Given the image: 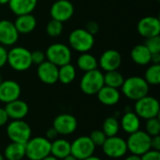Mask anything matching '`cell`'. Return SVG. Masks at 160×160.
<instances>
[{
	"label": "cell",
	"instance_id": "6da1fadb",
	"mask_svg": "<svg viewBox=\"0 0 160 160\" xmlns=\"http://www.w3.org/2000/svg\"><path fill=\"white\" fill-rule=\"evenodd\" d=\"M121 89L127 98L137 101L138 99L148 95L149 84L142 77L132 76L125 79Z\"/></svg>",
	"mask_w": 160,
	"mask_h": 160
},
{
	"label": "cell",
	"instance_id": "7a4b0ae2",
	"mask_svg": "<svg viewBox=\"0 0 160 160\" xmlns=\"http://www.w3.org/2000/svg\"><path fill=\"white\" fill-rule=\"evenodd\" d=\"M7 64H8L9 67L15 71H25L33 65L31 60V52L24 47H12L9 51H8Z\"/></svg>",
	"mask_w": 160,
	"mask_h": 160
},
{
	"label": "cell",
	"instance_id": "3957f363",
	"mask_svg": "<svg viewBox=\"0 0 160 160\" xmlns=\"http://www.w3.org/2000/svg\"><path fill=\"white\" fill-rule=\"evenodd\" d=\"M51 142L45 137H31L24 144L25 157L29 160H42L51 155Z\"/></svg>",
	"mask_w": 160,
	"mask_h": 160
},
{
	"label": "cell",
	"instance_id": "277c9868",
	"mask_svg": "<svg viewBox=\"0 0 160 160\" xmlns=\"http://www.w3.org/2000/svg\"><path fill=\"white\" fill-rule=\"evenodd\" d=\"M68 43L69 48L78 52H88L94 47L95 38L85 28H77L69 34Z\"/></svg>",
	"mask_w": 160,
	"mask_h": 160
},
{
	"label": "cell",
	"instance_id": "5b68a950",
	"mask_svg": "<svg viewBox=\"0 0 160 160\" xmlns=\"http://www.w3.org/2000/svg\"><path fill=\"white\" fill-rule=\"evenodd\" d=\"M104 86L103 73L98 69L84 72L81 81L80 88L82 92L87 96L97 95V93Z\"/></svg>",
	"mask_w": 160,
	"mask_h": 160
},
{
	"label": "cell",
	"instance_id": "8992f818",
	"mask_svg": "<svg viewBox=\"0 0 160 160\" xmlns=\"http://www.w3.org/2000/svg\"><path fill=\"white\" fill-rule=\"evenodd\" d=\"M7 136L12 142L25 144L32 135L30 126L23 120H12L7 126Z\"/></svg>",
	"mask_w": 160,
	"mask_h": 160
},
{
	"label": "cell",
	"instance_id": "52a82bcc",
	"mask_svg": "<svg viewBox=\"0 0 160 160\" xmlns=\"http://www.w3.org/2000/svg\"><path fill=\"white\" fill-rule=\"evenodd\" d=\"M160 106L158 100L150 96H145L135 102L134 112L142 119L147 120L150 118L158 117Z\"/></svg>",
	"mask_w": 160,
	"mask_h": 160
},
{
	"label": "cell",
	"instance_id": "ba28073f",
	"mask_svg": "<svg viewBox=\"0 0 160 160\" xmlns=\"http://www.w3.org/2000/svg\"><path fill=\"white\" fill-rule=\"evenodd\" d=\"M126 142L128 151H129L130 154L141 157L151 150V136H149L145 131L138 130L129 134Z\"/></svg>",
	"mask_w": 160,
	"mask_h": 160
},
{
	"label": "cell",
	"instance_id": "9c48e42d",
	"mask_svg": "<svg viewBox=\"0 0 160 160\" xmlns=\"http://www.w3.org/2000/svg\"><path fill=\"white\" fill-rule=\"evenodd\" d=\"M46 59L58 68L70 63L72 52L69 46L63 43H52L45 52Z\"/></svg>",
	"mask_w": 160,
	"mask_h": 160
},
{
	"label": "cell",
	"instance_id": "30bf717a",
	"mask_svg": "<svg viewBox=\"0 0 160 160\" xmlns=\"http://www.w3.org/2000/svg\"><path fill=\"white\" fill-rule=\"evenodd\" d=\"M101 147L105 156L113 159L121 158L128 152L127 142L118 136L108 137Z\"/></svg>",
	"mask_w": 160,
	"mask_h": 160
},
{
	"label": "cell",
	"instance_id": "8fae6325",
	"mask_svg": "<svg viewBox=\"0 0 160 160\" xmlns=\"http://www.w3.org/2000/svg\"><path fill=\"white\" fill-rule=\"evenodd\" d=\"M95 144L89 136H81L70 143V155L78 160H83L94 155Z\"/></svg>",
	"mask_w": 160,
	"mask_h": 160
},
{
	"label": "cell",
	"instance_id": "7c38bea8",
	"mask_svg": "<svg viewBox=\"0 0 160 160\" xmlns=\"http://www.w3.org/2000/svg\"><path fill=\"white\" fill-rule=\"evenodd\" d=\"M52 128L57 131L58 135L68 136L76 131L78 128V121L69 113H61L54 118Z\"/></svg>",
	"mask_w": 160,
	"mask_h": 160
},
{
	"label": "cell",
	"instance_id": "4fadbf2b",
	"mask_svg": "<svg viewBox=\"0 0 160 160\" xmlns=\"http://www.w3.org/2000/svg\"><path fill=\"white\" fill-rule=\"evenodd\" d=\"M52 19L61 22L68 21L74 14V6L69 0H55L50 9Z\"/></svg>",
	"mask_w": 160,
	"mask_h": 160
},
{
	"label": "cell",
	"instance_id": "5bb4252c",
	"mask_svg": "<svg viewBox=\"0 0 160 160\" xmlns=\"http://www.w3.org/2000/svg\"><path fill=\"white\" fill-rule=\"evenodd\" d=\"M137 29L139 34L145 38L155 36H159V19L155 16H145L139 21Z\"/></svg>",
	"mask_w": 160,
	"mask_h": 160
},
{
	"label": "cell",
	"instance_id": "9a60e30c",
	"mask_svg": "<svg viewBox=\"0 0 160 160\" xmlns=\"http://www.w3.org/2000/svg\"><path fill=\"white\" fill-rule=\"evenodd\" d=\"M22 89L20 84L13 80L2 81L0 83V102L9 103L20 98Z\"/></svg>",
	"mask_w": 160,
	"mask_h": 160
},
{
	"label": "cell",
	"instance_id": "2e32d148",
	"mask_svg": "<svg viewBox=\"0 0 160 160\" xmlns=\"http://www.w3.org/2000/svg\"><path fill=\"white\" fill-rule=\"evenodd\" d=\"M98 61V66L106 72L112 70H118L122 64V56L118 51L109 49L102 52Z\"/></svg>",
	"mask_w": 160,
	"mask_h": 160
},
{
	"label": "cell",
	"instance_id": "e0dca14e",
	"mask_svg": "<svg viewBox=\"0 0 160 160\" xmlns=\"http://www.w3.org/2000/svg\"><path fill=\"white\" fill-rule=\"evenodd\" d=\"M19 33L13 22L9 20H0V44L3 46H12L19 39Z\"/></svg>",
	"mask_w": 160,
	"mask_h": 160
},
{
	"label": "cell",
	"instance_id": "ac0fdd59",
	"mask_svg": "<svg viewBox=\"0 0 160 160\" xmlns=\"http://www.w3.org/2000/svg\"><path fill=\"white\" fill-rule=\"evenodd\" d=\"M38 79L45 84H54L58 82V67L46 60L37 68Z\"/></svg>",
	"mask_w": 160,
	"mask_h": 160
},
{
	"label": "cell",
	"instance_id": "d6986e66",
	"mask_svg": "<svg viewBox=\"0 0 160 160\" xmlns=\"http://www.w3.org/2000/svg\"><path fill=\"white\" fill-rule=\"evenodd\" d=\"M5 110L8 115L9 119L12 120H22L29 112V107L27 103L23 100L16 99L6 104Z\"/></svg>",
	"mask_w": 160,
	"mask_h": 160
},
{
	"label": "cell",
	"instance_id": "ffe728a7",
	"mask_svg": "<svg viewBox=\"0 0 160 160\" xmlns=\"http://www.w3.org/2000/svg\"><path fill=\"white\" fill-rule=\"evenodd\" d=\"M97 97L101 104L106 106H113L119 102L121 98V94L118 89L104 85L97 93Z\"/></svg>",
	"mask_w": 160,
	"mask_h": 160
},
{
	"label": "cell",
	"instance_id": "44dd1931",
	"mask_svg": "<svg viewBox=\"0 0 160 160\" xmlns=\"http://www.w3.org/2000/svg\"><path fill=\"white\" fill-rule=\"evenodd\" d=\"M13 22L19 34H29L37 26V19L32 13L19 15Z\"/></svg>",
	"mask_w": 160,
	"mask_h": 160
},
{
	"label": "cell",
	"instance_id": "7402d4cb",
	"mask_svg": "<svg viewBox=\"0 0 160 160\" xmlns=\"http://www.w3.org/2000/svg\"><path fill=\"white\" fill-rule=\"evenodd\" d=\"M9 9L17 16L32 13L38 4V0H9Z\"/></svg>",
	"mask_w": 160,
	"mask_h": 160
},
{
	"label": "cell",
	"instance_id": "603a6c76",
	"mask_svg": "<svg viewBox=\"0 0 160 160\" xmlns=\"http://www.w3.org/2000/svg\"><path fill=\"white\" fill-rule=\"evenodd\" d=\"M120 127L128 135L132 134V133L140 130L141 118L134 112H131V111L126 112L125 114L121 118Z\"/></svg>",
	"mask_w": 160,
	"mask_h": 160
},
{
	"label": "cell",
	"instance_id": "cb8c5ba5",
	"mask_svg": "<svg viewBox=\"0 0 160 160\" xmlns=\"http://www.w3.org/2000/svg\"><path fill=\"white\" fill-rule=\"evenodd\" d=\"M152 53L143 44H138L131 50L130 56L132 61L139 66H147L151 63Z\"/></svg>",
	"mask_w": 160,
	"mask_h": 160
},
{
	"label": "cell",
	"instance_id": "d4e9b609",
	"mask_svg": "<svg viewBox=\"0 0 160 160\" xmlns=\"http://www.w3.org/2000/svg\"><path fill=\"white\" fill-rule=\"evenodd\" d=\"M51 155L62 160L70 155V142L65 139H55L51 142Z\"/></svg>",
	"mask_w": 160,
	"mask_h": 160
},
{
	"label": "cell",
	"instance_id": "484cf974",
	"mask_svg": "<svg viewBox=\"0 0 160 160\" xmlns=\"http://www.w3.org/2000/svg\"><path fill=\"white\" fill-rule=\"evenodd\" d=\"M25 157V145L18 142H10L4 150L6 160H22Z\"/></svg>",
	"mask_w": 160,
	"mask_h": 160
},
{
	"label": "cell",
	"instance_id": "4316f807",
	"mask_svg": "<svg viewBox=\"0 0 160 160\" xmlns=\"http://www.w3.org/2000/svg\"><path fill=\"white\" fill-rule=\"evenodd\" d=\"M77 66L81 70L87 72L97 69L98 67V61L93 54L89 52H82L77 59Z\"/></svg>",
	"mask_w": 160,
	"mask_h": 160
},
{
	"label": "cell",
	"instance_id": "83f0119b",
	"mask_svg": "<svg viewBox=\"0 0 160 160\" xmlns=\"http://www.w3.org/2000/svg\"><path fill=\"white\" fill-rule=\"evenodd\" d=\"M76 68L70 63L58 68V82L63 84L71 83L76 78Z\"/></svg>",
	"mask_w": 160,
	"mask_h": 160
},
{
	"label": "cell",
	"instance_id": "f1b7e54d",
	"mask_svg": "<svg viewBox=\"0 0 160 160\" xmlns=\"http://www.w3.org/2000/svg\"><path fill=\"white\" fill-rule=\"evenodd\" d=\"M103 78H104V85L116 89L121 88L125 81L124 76L118 70L107 71L105 74H103Z\"/></svg>",
	"mask_w": 160,
	"mask_h": 160
},
{
	"label": "cell",
	"instance_id": "f546056e",
	"mask_svg": "<svg viewBox=\"0 0 160 160\" xmlns=\"http://www.w3.org/2000/svg\"><path fill=\"white\" fill-rule=\"evenodd\" d=\"M119 130H120V123L115 117L111 116V117H107L104 120L102 125V131L104 132L107 138L117 136Z\"/></svg>",
	"mask_w": 160,
	"mask_h": 160
},
{
	"label": "cell",
	"instance_id": "4dcf8cb0",
	"mask_svg": "<svg viewBox=\"0 0 160 160\" xmlns=\"http://www.w3.org/2000/svg\"><path fill=\"white\" fill-rule=\"evenodd\" d=\"M143 79L149 85H158L160 83V64H152L145 70Z\"/></svg>",
	"mask_w": 160,
	"mask_h": 160
},
{
	"label": "cell",
	"instance_id": "1f68e13d",
	"mask_svg": "<svg viewBox=\"0 0 160 160\" xmlns=\"http://www.w3.org/2000/svg\"><path fill=\"white\" fill-rule=\"evenodd\" d=\"M63 28H64L63 22H59L57 20L52 19L46 24V33L51 38H56V37H59L62 34Z\"/></svg>",
	"mask_w": 160,
	"mask_h": 160
},
{
	"label": "cell",
	"instance_id": "d6a6232c",
	"mask_svg": "<svg viewBox=\"0 0 160 160\" xmlns=\"http://www.w3.org/2000/svg\"><path fill=\"white\" fill-rule=\"evenodd\" d=\"M145 132L151 137L160 135V121L158 117L150 118L146 120Z\"/></svg>",
	"mask_w": 160,
	"mask_h": 160
},
{
	"label": "cell",
	"instance_id": "836d02e7",
	"mask_svg": "<svg viewBox=\"0 0 160 160\" xmlns=\"http://www.w3.org/2000/svg\"><path fill=\"white\" fill-rule=\"evenodd\" d=\"M143 45L147 48V50L152 54L160 52V37L159 36H155V37L145 38Z\"/></svg>",
	"mask_w": 160,
	"mask_h": 160
},
{
	"label": "cell",
	"instance_id": "e575fe53",
	"mask_svg": "<svg viewBox=\"0 0 160 160\" xmlns=\"http://www.w3.org/2000/svg\"><path fill=\"white\" fill-rule=\"evenodd\" d=\"M89 138L92 141V142L95 144L96 147L97 146H102V144L104 143V142L107 139L104 132L102 130H99V129H96V130L92 131Z\"/></svg>",
	"mask_w": 160,
	"mask_h": 160
},
{
	"label": "cell",
	"instance_id": "d590c367",
	"mask_svg": "<svg viewBox=\"0 0 160 160\" xmlns=\"http://www.w3.org/2000/svg\"><path fill=\"white\" fill-rule=\"evenodd\" d=\"M31 60H32V64L38 66L39 64L43 63L47 59H46V55L44 52L40 50H35L31 52Z\"/></svg>",
	"mask_w": 160,
	"mask_h": 160
},
{
	"label": "cell",
	"instance_id": "8d00e7d4",
	"mask_svg": "<svg viewBox=\"0 0 160 160\" xmlns=\"http://www.w3.org/2000/svg\"><path fill=\"white\" fill-rule=\"evenodd\" d=\"M141 160H160V151L151 149L141 156Z\"/></svg>",
	"mask_w": 160,
	"mask_h": 160
},
{
	"label": "cell",
	"instance_id": "74e56055",
	"mask_svg": "<svg viewBox=\"0 0 160 160\" xmlns=\"http://www.w3.org/2000/svg\"><path fill=\"white\" fill-rule=\"evenodd\" d=\"M8 61V50L5 46L0 45V68H2Z\"/></svg>",
	"mask_w": 160,
	"mask_h": 160
},
{
	"label": "cell",
	"instance_id": "f35d334b",
	"mask_svg": "<svg viewBox=\"0 0 160 160\" xmlns=\"http://www.w3.org/2000/svg\"><path fill=\"white\" fill-rule=\"evenodd\" d=\"M85 29L91 33L92 35H95L98 32V29H99V25L97 22H94V21H90L87 22L86 26H85Z\"/></svg>",
	"mask_w": 160,
	"mask_h": 160
},
{
	"label": "cell",
	"instance_id": "ab89813d",
	"mask_svg": "<svg viewBox=\"0 0 160 160\" xmlns=\"http://www.w3.org/2000/svg\"><path fill=\"white\" fill-rule=\"evenodd\" d=\"M151 149L160 151V135L151 137Z\"/></svg>",
	"mask_w": 160,
	"mask_h": 160
},
{
	"label": "cell",
	"instance_id": "60d3db41",
	"mask_svg": "<svg viewBox=\"0 0 160 160\" xmlns=\"http://www.w3.org/2000/svg\"><path fill=\"white\" fill-rule=\"evenodd\" d=\"M8 115L5 110V108H0V127L5 126L8 122Z\"/></svg>",
	"mask_w": 160,
	"mask_h": 160
},
{
	"label": "cell",
	"instance_id": "b9f144b4",
	"mask_svg": "<svg viewBox=\"0 0 160 160\" xmlns=\"http://www.w3.org/2000/svg\"><path fill=\"white\" fill-rule=\"evenodd\" d=\"M57 136H58L57 131H56L53 128H49V129L46 131V136H45V138L48 139L49 141H53V140L56 139Z\"/></svg>",
	"mask_w": 160,
	"mask_h": 160
},
{
	"label": "cell",
	"instance_id": "7bdbcfd3",
	"mask_svg": "<svg viewBox=\"0 0 160 160\" xmlns=\"http://www.w3.org/2000/svg\"><path fill=\"white\" fill-rule=\"evenodd\" d=\"M151 63L152 64H160V52L153 53L151 55Z\"/></svg>",
	"mask_w": 160,
	"mask_h": 160
},
{
	"label": "cell",
	"instance_id": "ee69618b",
	"mask_svg": "<svg viewBox=\"0 0 160 160\" xmlns=\"http://www.w3.org/2000/svg\"><path fill=\"white\" fill-rule=\"evenodd\" d=\"M124 160H141V157L133 155V154H130L129 156H128Z\"/></svg>",
	"mask_w": 160,
	"mask_h": 160
},
{
	"label": "cell",
	"instance_id": "f6af8a7d",
	"mask_svg": "<svg viewBox=\"0 0 160 160\" xmlns=\"http://www.w3.org/2000/svg\"><path fill=\"white\" fill-rule=\"evenodd\" d=\"M83 160H102L100 158H98V157H96V156H91V157H89V158H85V159Z\"/></svg>",
	"mask_w": 160,
	"mask_h": 160
},
{
	"label": "cell",
	"instance_id": "bcb514c9",
	"mask_svg": "<svg viewBox=\"0 0 160 160\" xmlns=\"http://www.w3.org/2000/svg\"><path fill=\"white\" fill-rule=\"evenodd\" d=\"M42 160H59L58 158H54L53 156H52V155H50V156H48V157H46L45 158H43Z\"/></svg>",
	"mask_w": 160,
	"mask_h": 160
},
{
	"label": "cell",
	"instance_id": "7dc6e473",
	"mask_svg": "<svg viewBox=\"0 0 160 160\" xmlns=\"http://www.w3.org/2000/svg\"><path fill=\"white\" fill-rule=\"evenodd\" d=\"M62 160H78L77 158H75L73 156H71V155H69V156H68L67 158H63Z\"/></svg>",
	"mask_w": 160,
	"mask_h": 160
},
{
	"label": "cell",
	"instance_id": "c3c4849f",
	"mask_svg": "<svg viewBox=\"0 0 160 160\" xmlns=\"http://www.w3.org/2000/svg\"><path fill=\"white\" fill-rule=\"evenodd\" d=\"M9 0H0V5H6L8 3Z\"/></svg>",
	"mask_w": 160,
	"mask_h": 160
},
{
	"label": "cell",
	"instance_id": "681fc988",
	"mask_svg": "<svg viewBox=\"0 0 160 160\" xmlns=\"http://www.w3.org/2000/svg\"><path fill=\"white\" fill-rule=\"evenodd\" d=\"M0 160H5V158H4V156H3L2 154H0Z\"/></svg>",
	"mask_w": 160,
	"mask_h": 160
},
{
	"label": "cell",
	"instance_id": "f907efd6",
	"mask_svg": "<svg viewBox=\"0 0 160 160\" xmlns=\"http://www.w3.org/2000/svg\"><path fill=\"white\" fill-rule=\"evenodd\" d=\"M1 82H2V79H1V76H0V83H1Z\"/></svg>",
	"mask_w": 160,
	"mask_h": 160
}]
</instances>
